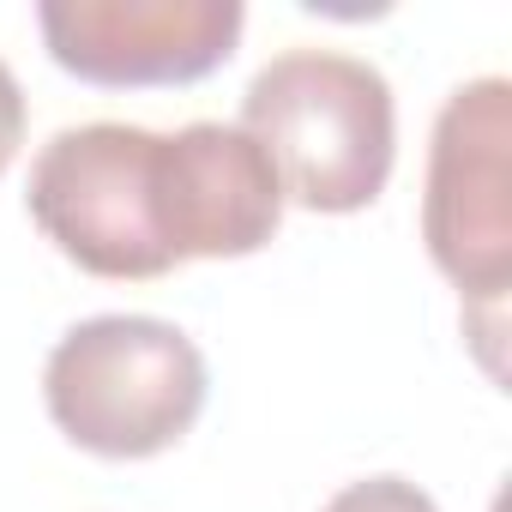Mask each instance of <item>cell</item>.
Wrapping results in <instances>:
<instances>
[{
  "label": "cell",
  "instance_id": "1",
  "mask_svg": "<svg viewBox=\"0 0 512 512\" xmlns=\"http://www.w3.org/2000/svg\"><path fill=\"white\" fill-rule=\"evenodd\" d=\"M241 133H253L308 211H362L386 193L398 151L392 85L374 61L344 49H284L241 91Z\"/></svg>",
  "mask_w": 512,
  "mask_h": 512
},
{
  "label": "cell",
  "instance_id": "2",
  "mask_svg": "<svg viewBox=\"0 0 512 512\" xmlns=\"http://www.w3.org/2000/svg\"><path fill=\"white\" fill-rule=\"evenodd\" d=\"M55 428L97 458L169 452L205 410L199 344L151 314L79 320L43 368Z\"/></svg>",
  "mask_w": 512,
  "mask_h": 512
},
{
  "label": "cell",
  "instance_id": "3",
  "mask_svg": "<svg viewBox=\"0 0 512 512\" xmlns=\"http://www.w3.org/2000/svg\"><path fill=\"white\" fill-rule=\"evenodd\" d=\"M25 205L91 278H163L181 266L163 235V133L151 127H61L31 163Z\"/></svg>",
  "mask_w": 512,
  "mask_h": 512
},
{
  "label": "cell",
  "instance_id": "4",
  "mask_svg": "<svg viewBox=\"0 0 512 512\" xmlns=\"http://www.w3.org/2000/svg\"><path fill=\"white\" fill-rule=\"evenodd\" d=\"M422 241L464 302H476L500 332L512 284V85L500 73L458 85L434 115Z\"/></svg>",
  "mask_w": 512,
  "mask_h": 512
},
{
  "label": "cell",
  "instance_id": "5",
  "mask_svg": "<svg viewBox=\"0 0 512 512\" xmlns=\"http://www.w3.org/2000/svg\"><path fill=\"white\" fill-rule=\"evenodd\" d=\"M43 43L85 85H193L241 43V0H43Z\"/></svg>",
  "mask_w": 512,
  "mask_h": 512
},
{
  "label": "cell",
  "instance_id": "6",
  "mask_svg": "<svg viewBox=\"0 0 512 512\" xmlns=\"http://www.w3.org/2000/svg\"><path fill=\"white\" fill-rule=\"evenodd\" d=\"M284 223V181L253 133L187 121L163 133V235L175 260H241Z\"/></svg>",
  "mask_w": 512,
  "mask_h": 512
},
{
  "label": "cell",
  "instance_id": "7",
  "mask_svg": "<svg viewBox=\"0 0 512 512\" xmlns=\"http://www.w3.org/2000/svg\"><path fill=\"white\" fill-rule=\"evenodd\" d=\"M320 512H440V506L404 476H362V482H344Z\"/></svg>",
  "mask_w": 512,
  "mask_h": 512
},
{
  "label": "cell",
  "instance_id": "8",
  "mask_svg": "<svg viewBox=\"0 0 512 512\" xmlns=\"http://www.w3.org/2000/svg\"><path fill=\"white\" fill-rule=\"evenodd\" d=\"M19 145H25V91H19L13 67L0 61V175L19 157Z\"/></svg>",
  "mask_w": 512,
  "mask_h": 512
}]
</instances>
